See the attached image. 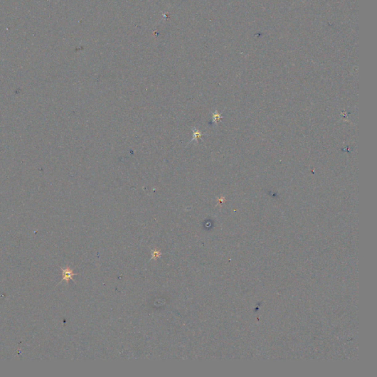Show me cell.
<instances>
[{
  "label": "cell",
  "instance_id": "cell-2",
  "mask_svg": "<svg viewBox=\"0 0 377 377\" xmlns=\"http://www.w3.org/2000/svg\"><path fill=\"white\" fill-rule=\"evenodd\" d=\"M193 132L194 133H193V138L192 139V142L194 140L198 141V138H200L203 136L202 134H200L198 130H195V129H193Z\"/></svg>",
  "mask_w": 377,
  "mask_h": 377
},
{
  "label": "cell",
  "instance_id": "cell-1",
  "mask_svg": "<svg viewBox=\"0 0 377 377\" xmlns=\"http://www.w3.org/2000/svg\"><path fill=\"white\" fill-rule=\"evenodd\" d=\"M62 271H63V280L66 281L70 280V279H72L73 275H75L73 273L72 270L69 269V268H66V269H63Z\"/></svg>",
  "mask_w": 377,
  "mask_h": 377
},
{
  "label": "cell",
  "instance_id": "cell-3",
  "mask_svg": "<svg viewBox=\"0 0 377 377\" xmlns=\"http://www.w3.org/2000/svg\"><path fill=\"white\" fill-rule=\"evenodd\" d=\"M161 256V253L158 251H154L153 253V258H158Z\"/></svg>",
  "mask_w": 377,
  "mask_h": 377
}]
</instances>
